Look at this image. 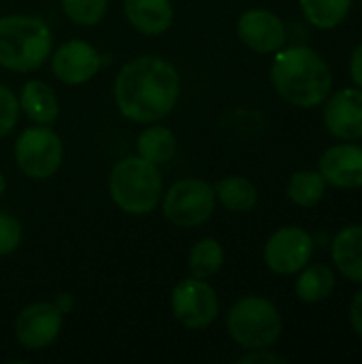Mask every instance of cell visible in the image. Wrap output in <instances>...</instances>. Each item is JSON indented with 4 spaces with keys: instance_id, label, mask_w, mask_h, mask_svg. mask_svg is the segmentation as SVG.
<instances>
[{
    "instance_id": "23",
    "label": "cell",
    "mask_w": 362,
    "mask_h": 364,
    "mask_svg": "<svg viewBox=\"0 0 362 364\" xmlns=\"http://www.w3.org/2000/svg\"><path fill=\"white\" fill-rule=\"evenodd\" d=\"M288 198L299 207H316L326 194V181L318 171H297L288 179Z\"/></svg>"
},
{
    "instance_id": "3",
    "label": "cell",
    "mask_w": 362,
    "mask_h": 364,
    "mask_svg": "<svg viewBox=\"0 0 362 364\" xmlns=\"http://www.w3.org/2000/svg\"><path fill=\"white\" fill-rule=\"evenodd\" d=\"M53 51V34L34 15L0 17V66L13 73L41 68Z\"/></svg>"
},
{
    "instance_id": "19",
    "label": "cell",
    "mask_w": 362,
    "mask_h": 364,
    "mask_svg": "<svg viewBox=\"0 0 362 364\" xmlns=\"http://www.w3.org/2000/svg\"><path fill=\"white\" fill-rule=\"evenodd\" d=\"M335 273L326 264H314L299 271V279L294 284V294L303 303H322L335 290Z\"/></svg>"
},
{
    "instance_id": "26",
    "label": "cell",
    "mask_w": 362,
    "mask_h": 364,
    "mask_svg": "<svg viewBox=\"0 0 362 364\" xmlns=\"http://www.w3.org/2000/svg\"><path fill=\"white\" fill-rule=\"evenodd\" d=\"M21 243V224L6 211H0V256L13 254Z\"/></svg>"
},
{
    "instance_id": "21",
    "label": "cell",
    "mask_w": 362,
    "mask_h": 364,
    "mask_svg": "<svg viewBox=\"0 0 362 364\" xmlns=\"http://www.w3.org/2000/svg\"><path fill=\"white\" fill-rule=\"evenodd\" d=\"M224 267V247L218 239H201L192 245L188 256V269L192 277L209 279Z\"/></svg>"
},
{
    "instance_id": "8",
    "label": "cell",
    "mask_w": 362,
    "mask_h": 364,
    "mask_svg": "<svg viewBox=\"0 0 362 364\" xmlns=\"http://www.w3.org/2000/svg\"><path fill=\"white\" fill-rule=\"evenodd\" d=\"M171 309L181 326L190 331H205L220 314V299L205 279L188 277L173 288Z\"/></svg>"
},
{
    "instance_id": "31",
    "label": "cell",
    "mask_w": 362,
    "mask_h": 364,
    "mask_svg": "<svg viewBox=\"0 0 362 364\" xmlns=\"http://www.w3.org/2000/svg\"><path fill=\"white\" fill-rule=\"evenodd\" d=\"M361 4H362V0H361Z\"/></svg>"
},
{
    "instance_id": "4",
    "label": "cell",
    "mask_w": 362,
    "mask_h": 364,
    "mask_svg": "<svg viewBox=\"0 0 362 364\" xmlns=\"http://www.w3.org/2000/svg\"><path fill=\"white\" fill-rule=\"evenodd\" d=\"M113 203L128 215H149L162 198V177L156 164L141 156L119 160L109 175Z\"/></svg>"
},
{
    "instance_id": "7",
    "label": "cell",
    "mask_w": 362,
    "mask_h": 364,
    "mask_svg": "<svg viewBox=\"0 0 362 364\" xmlns=\"http://www.w3.org/2000/svg\"><path fill=\"white\" fill-rule=\"evenodd\" d=\"M215 203L211 183L205 179L186 177L166 190L162 198V213L177 228H196L213 215Z\"/></svg>"
},
{
    "instance_id": "30",
    "label": "cell",
    "mask_w": 362,
    "mask_h": 364,
    "mask_svg": "<svg viewBox=\"0 0 362 364\" xmlns=\"http://www.w3.org/2000/svg\"><path fill=\"white\" fill-rule=\"evenodd\" d=\"M4 190H6V179H4V175L0 173V198H2V194H4Z\"/></svg>"
},
{
    "instance_id": "12",
    "label": "cell",
    "mask_w": 362,
    "mask_h": 364,
    "mask_svg": "<svg viewBox=\"0 0 362 364\" xmlns=\"http://www.w3.org/2000/svg\"><path fill=\"white\" fill-rule=\"evenodd\" d=\"M237 36L256 53H275L288 41L284 21L267 9L245 11L237 21Z\"/></svg>"
},
{
    "instance_id": "17",
    "label": "cell",
    "mask_w": 362,
    "mask_h": 364,
    "mask_svg": "<svg viewBox=\"0 0 362 364\" xmlns=\"http://www.w3.org/2000/svg\"><path fill=\"white\" fill-rule=\"evenodd\" d=\"M17 100H19V109L26 113V117L32 124L51 126L60 115L58 96L45 81L32 79V81L23 83Z\"/></svg>"
},
{
    "instance_id": "24",
    "label": "cell",
    "mask_w": 362,
    "mask_h": 364,
    "mask_svg": "<svg viewBox=\"0 0 362 364\" xmlns=\"http://www.w3.org/2000/svg\"><path fill=\"white\" fill-rule=\"evenodd\" d=\"M109 0H62L64 15L77 26H96L107 15Z\"/></svg>"
},
{
    "instance_id": "22",
    "label": "cell",
    "mask_w": 362,
    "mask_h": 364,
    "mask_svg": "<svg viewBox=\"0 0 362 364\" xmlns=\"http://www.w3.org/2000/svg\"><path fill=\"white\" fill-rule=\"evenodd\" d=\"M305 19L318 30L337 28L350 13L352 0H299Z\"/></svg>"
},
{
    "instance_id": "11",
    "label": "cell",
    "mask_w": 362,
    "mask_h": 364,
    "mask_svg": "<svg viewBox=\"0 0 362 364\" xmlns=\"http://www.w3.org/2000/svg\"><path fill=\"white\" fill-rule=\"evenodd\" d=\"M49 60L53 77L66 85H81L102 68L100 51L81 38L62 43L53 55H49Z\"/></svg>"
},
{
    "instance_id": "1",
    "label": "cell",
    "mask_w": 362,
    "mask_h": 364,
    "mask_svg": "<svg viewBox=\"0 0 362 364\" xmlns=\"http://www.w3.org/2000/svg\"><path fill=\"white\" fill-rule=\"evenodd\" d=\"M181 92L177 68L158 55H139L126 62L113 81L117 111L137 124H156L166 117Z\"/></svg>"
},
{
    "instance_id": "2",
    "label": "cell",
    "mask_w": 362,
    "mask_h": 364,
    "mask_svg": "<svg viewBox=\"0 0 362 364\" xmlns=\"http://www.w3.org/2000/svg\"><path fill=\"white\" fill-rule=\"evenodd\" d=\"M271 83L290 105L312 109L322 105L333 90L329 62L312 47L294 45L275 51L271 64Z\"/></svg>"
},
{
    "instance_id": "15",
    "label": "cell",
    "mask_w": 362,
    "mask_h": 364,
    "mask_svg": "<svg viewBox=\"0 0 362 364\" xmlns=\"http://www.w3.org/2000/svg\"><path fill=\"white\" fill-rule=\"evenodd\" d=\"M128 23L147 36L164 34L175 19L173 0H124Z\"/></svg>"
},
{
    "instance_id": "29",
    "label": "cell",
    "mask_w": 362,
    "mask_h": 364,
    "mask_svg": "<svg viewBox=\"0 0 362 364\" xmlns=\"http://www.w3.org/2000/svg\"><path fill=\"white\" fill-rule=\"evenodd\" d=\"M350 77L356 83V87L362 90V43L352 51V58H350Z\"/></svg>"
},
{
    "instance_id": "6",
    "label": "cell",
    "mask_w": 362,
    "mask_h": 364,
    "mask_svg": "<svg viewBox=\"0 0 362 364\" xmlns=\"http://www.w3.org/2000/svg\"><path fill=\"white\" fill-rule=\"evenodd\" d=\"M13 154H15L17 168L26 177L45 181L53 177L62 166L64 145L53 128L36 124L19 132Z\"/></svg>"
},
{
    "instance_id": "27",
    "label": "cell",
    "mask_w": 362,
    "mask_h": 364,
    "mask_svg": "<svg viewBox=\"0 0 362 364\" xmlns=\"http://www.w3.org/2000/svg\"><path fill=\"white\" fill-rule=\"evenodd\" d=\"M239 364H286L288 360L280 354H273L269 352V348H262V350H247L245 356H241Z\"/></svg>"
},
{
    "instance_id": "5",
    "label": "cell",
    "mask_w": 362,
    "mask_h": 364,
    "mask_svg": "<svg viewBox=\"0 0 362 364\" xmlns=\"http://www.w3.org/2000/svg\"><path fill=\"white\" fill-rule=\"evenodd\" d=\"M226 328L230 339L243 350H262L277 343L282 337V316L280 309L265 296H243L239 299L228 316Z\"/></svg>"
},
{
    "instance_id": "20",
    "label": "cell",
    "mask_w": 362,
    "mask_h": 364,
    "mask_svg": "<svg viewBox=\"0 0 362 364\" xmlns=\"http://www.w3.org/2000/svg\"><path fill=\"white\" fill-rule=\"evenodd\" d=\"M137 151L151 164H166L177 151V139L166 126H147L137 139Z\"/></svg>"
},
{
    "instance_id": "14",
    "label": "cell",
    "mask_w": 362,
    "mask_h": 364,
    "mask_svg": "<svg viewBox=\"0 0 362 364\" xmlns=\"http://www.w3.org/2000/svg\"><path fill=\"white\" fill-rule=\"evenodd\" d=\"M318 173L324 177L326 186L339 190L362 188V147L356 143L329 147L318 162Z\"/></svg>"
},
{
    "instance_id": "25",
    "label": "cell",
    "mask_w": 362,
    "mask_h": 364,
    "mask_svg": "<svg viewBox=\"0 0 362 364\" xmlns=\"http://www.w3.org/2000/svg\"><path fill=\"white\" fill-rule=\"evenodd\" d=\"M19 119V100L15 92L0 83V139L13 132Z\"/></svg>"
},
{
    "instance_id": "18",
    "label": "cell",
    "mask_w": 362,
    "mask_h": 364,
    "mask_svg": "<svg viewBox=\"0 0 362 364\" xmlns=\"http://www.w3.org/2000/svg\"><path fill=\"white\" fill-rule=\"evenodd\" d=\"M213 192H215V200L230 213H250L258 205L256 186L241 175H230L220 179L213 186Z\"/></svg>"
},
{
    "instance_id": "10",
    "label": "cell",
    "mask_w": 362,
    "mask_h": 364,
    "mask_svg": "<svg viewBox=\"0 0 362 364\" xmlns=\"http://www.w3.org/2000/svg\"><path fill=\"white\" fill-rule=\"evenodd\" d=\"M314 256V239L299 226L275 230L265 245V262L275 275H297Z\"/></svg>"
},
{
    "instance_id": "28",
    "label": "cell",
    "mask_w": 362,
    "mask_h": 364,
    "mask_svg": "<svg viewBox=\"0 0 362 364\" xmlns=\"http://www.w3.org/2000/svg\"><path fill=\"white\" fill-rule=\"evenodd\" d=\"M350 324L354 328V333L362 337V290L356 292V296L352 299V305H350Z\"/></svg>"
},
{
    "instance_id": "16",
    "label": "cell",
    "mask_w": 362,
    "mask_h": 364,
    "mask_svg": "<svg viewBox=\"0 0 362 364\" xmlns=\"http://www.w3.org/2000/svg\"><path fill=\"white\" fill-rule=\"evenodd\" d=\"M331 258L346 279L362 284V224L346 226L335 235Z\"/></svg>"
},
{
    "instance_id": "13",
    "label": "cell",
    "mask_w": 362,
    "mask_h": 364,
    "mask_svg": "<svg viewBox=\"0 0 362 364\" xmlns=\"http://www.w3.org/2000/svg\"><path fill=\"white\" fill-rule=\"evenodd\" d=\"M324 126L341 141L362 139V90L344 87L329 96L324 105Z\"/></svg>"
},
{
    "instance_id": "9",
    "label": "cell",
    "mask_w": 362,
    "mask_h": 364,
    "mask_svg": "<svg viewBox=\"0 0 362 364\" xmlns=\"http://www.w3.org/2000/svg\"><path fill=\"white\" fill-rule=\"evenodd\" d=\"M64 311L58 303L38 301L19 311L15 318V339L23 350L38 352L49 348L62 333Z\"/></svg>"
}]
</instances>
